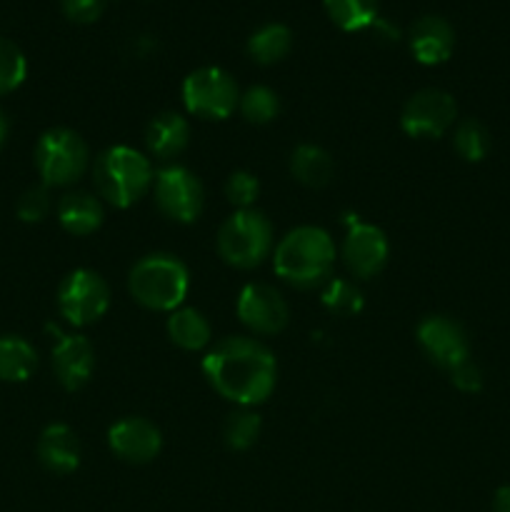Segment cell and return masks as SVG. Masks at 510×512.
Masks as SVG:
<instances>
[{
    "mask_svg": "<svg viewBox=\"0 0 510 512\" xmlns=\"http://www.w3.org/2000/svg\"><path fill=\"white\" fill-rule=\"evenodd\" d=\"M185 110L203 120H225L240 103V90L233 75L218 65L193 70L183 80Z\"/></svg>",
    "mask_w": 510,
    "mask_h": 512,
    "instance_id": "52a82bcc",
    "label": "cell"
},
{
    "mask_svg": "<svg viewBox=\"0 0 510 512\" xmlns=\"http://www.w3.org/2000/svg\"><path fill=\"white\" fill-rule=\"evenodd\" d=\"M238 110L250 125H268L278 118L280 113V98L273 88L268 85H250L243 95H240Z\"/></svg>",
    "mask_w": 510,
    "mask_h": 512,
    "instance_id": "484cf974",
    "label": "cell"
},
{
    "mask_svg": "<svg viewBox=\"0 0 510 512\" xmlns=\"http://www.w3.org/2000/svg\"><path fill=\"white\" fill-rule=\"evenodd\" d=\"M238 318L240 323L255 335H278L288 328L290 308L283 293L268 283L243 285L238 295Z\"/></svg>",
    "mask_w": 510,
    "mask_h": 512,
    "instance_id": "7c38bea8",
    "label": "cell"
},
{
    "mask_svg": "<svg viewBox=\"0 0 510 512\" xmlns=\"http://www.w3.org/2000/svg\"><path fill=\"white\" fill-rule=\"evenodd\" d=\"M103 218V200L85 190L65 193L58 203V223L63 225L65 233L75 235V238L95 233L103 225Z\"/></svg>",
    "mask_w": 510,
    "mask_h": 512,
    "instance_id": "d6986e66",
    "label": "cell"
},
{
    "mask_svg": "<svg viewBox=\"0 0 510 512\" xmlns=\"http://www.w3.org/2000/svg\"><path fill=\"white\" fill-rule=\"evenodd\" d=\"M458 118V105L450 93L440 88H423L408 98L400 113V128L410 138H440Z\"/></svg>",
    "mask_w": 510,
    "mask_h": 512,
    "instance_id": "30bf717a",
    "label": "cell"
},
{
    "mask_svg": "<svg viewBox=\"0 0 510 512\" xmlns=\"http://www.w3.org/2000/svg\"><path fill=\"white\" fill-rule=\"evenodd\" d=\"M368 30H373V35L378 40H388V43H395V40L400 38V30L395 28L393 23H388V20H385V18H380V15H378V18H375V23L370 25Z\"/></svg>",
    "mask_w": 510,
    "mask_h": 512,
    "instance_id": "836d02e7",
    "label": "cell"
},
{
    "mask_svg": "<svg viewBox=\"0 0 510 512\" xmlns=\"http://www.w3.org/2000/svg\"><path fill=\"white\" fill-rule=\"evenodd\" d=\"M450 383L460 390V393H480L483 390V370L473 363V360H463L450 370Z\"/></svg>",
    "mask_w": 510,
    "mask_h": 512,
    "instance_id": "d6a6232c",
    "label": "cell"
},
{
    "mask_svg": "<svg viewBox=\"0 0 510 512\" xmlns=\"http://www.w3.org/2000/svg\"><path fill=\"white\" fill-rule=\"evenodd\" d=\"M410 53L420 65H440L453 55L455 30L440 15H423L410 25Z\"/></svg>",
    "mask_w": 510,
    "mask_h": 512,
    "instance_id": "2e32d148",
    "label": "cell"
},
{
    "mask_svg": "<svg viewBox=\"0 0 510 512\" xmlns=\"http://www.w3.org/2000/svg\"><path fill=\"white\" fill-rule=\"evenodd\" d=\"M50 333H55L53 353H50V363H53V373L58 383L65 390L75 393V390L85 388L95 370V350L85 335L78 333H63L55 325H48Z\"/></svg>",
    "mask_w": 510,
    "mask_h": 512,
    "instance_id": "5bb4252c",
    "label": "cell"
},
{
    "mask_svg": "<svg viewBox=\"0 0 510 512\" xmlns=\"http://www.w3.org/2000/svg\"><path fill=\"white\" fill-rule=\"evenodd\" d=\"M248 55L258 65H275L293 48V33L283 23H265L248 38Z\"/></svg>",
    "mask_w": 510,
    "mask_h": 512,
    "instance_id": "603a6c76",
    "label": "cell"
},
{
    "mask_svg": "<svg viewBox=\"0 0 510 512\" xmlns=\"http://www.w3.org/2000/svg\"><path fill=\"white\" fill-rule=\"evenodd\" d=\"M420 350L428 355L430 363L443 370H453L463 360L470 358V340L463 325L448 315H428L420 320L415 330Z\"/></svg>",
    "mask_w": 510,
    "mask_h": 512,
    "instance_id": "8fae6325",
    "label": "cell"
},
{
    "mask_svg": "<svg viewBox=\"0 0 510 512\" xmlns=\"http://www.w3.org/2000/svg\"><path fill=\"white\" fill-rule=\"evenodd\" d=\"M110 308V288L103 275L90 268H78L65 275L58 288V310L73 328L98 323Z\"/></svg>",
    "mask_w": 510,
    "mask_h": 512,
    "instance_id": "ba28073f",
    "label": "cell"
},
{
    "mask_svg": "<svg viewBox=\"0 0 510 512\" xmlns=\"http://www.w3.org/2000/svg\"><path fill=\"white\" fill-rule=\"evenodd\" d=\"M260 195V183L248 170H235L225 180V198L235 210H250Z\"/></svg>",
    "mask_w": 510,
    "mask_h": 512,
    "instance_id": "f546056e",
    "label": "cell"
},
{
    "mask_svg": "<svg viewBox=\"0 0 510 512\" xmlns=\"http://www.w3.org/2000/svg\"><path fill=\"white\" fill-rule=\"evenodd\" d=\"M95 190L113 208H130L148 190H153V165L140 150L128 145H113L103 150L93 165Z\"/></svg>",
    "mask_w": 510,
    "mask_h": 512,
    "instance_id": "277c9868",
    "label": "cell"
},
{
    "mask_svg": "<svg viewBox=\"0 0 510 512\" xmlns=\"http://www.w3.org/2000/svg\"><path fill=\"white\" fill-rule=\"evenodd\" d=\"M203 375L225 400L240 408H255L273 393L278 365L275 355L260 340L235 335L208 350L203 358Z\"/></svg>",
    "mask_w": 510,
    "mask_h": 512,
    "instance_id": "6da1fadb",
    "label": "cell"
},
{
    "mask_svg": "<svg viewBox=\"0 0 510 512\" xmlns=\"http://www.w3.org/2000/svg\"><path fill=\"white\" fill-rule=\"evenodd\" d=\"M453 148L468 163H480L490 153V133L480 120L465 118L453 130Z\"/></svg>",
    "mask_w": 510,
    "mask_h": 512,
    "instance_id": "4316f807",
    "label": "cell"
},
{
    "mask_svg": "<svg viewBox=\"0 0 510 512\" xmlns=\"http://www.w3.org/2000/svg\"><path fill=\"white\" fill-rule=\"evenodd\" d=\"M38 460L48 473L70 475L80 465V440L65 423H50L38 438Z\"/></svg>",
    "mask_w": 510,
    "mask_h": 512,
    "instance_id": "e0dca14e",
    "label": "cell"
},
{
    "mask_svg": "<svg viewBox=\"0 0 510 512\" xmlns=\"http://www.w3.org/2000/svg\"><path fill=\"white\" fill-rule=\"evenodd\" d=\"M8 135H10V120L8 115H5V110L0 108V148L8 143Z\"/></svg>",
    "mask_w": 510,
    "mask_h": 512,
    "instance_id": "d590c367",
    "label": "cell"
},
{
    "mask_svg": "<svg viewBox=\"0 0 510 512\" xmlns=\"http://www.w3.org/2000/svg\"><path fill=\"white\" fill-rule=\"evenodd\" d=\"M38 370V350L20 335H0V380L25 383Z\"/></svg>",
    "mask_w": 510,
    "mask_h": 512,
    "instance_id": "7402d4cb",
    "label": "cell"
},
{
    "mask_svg": "<svg viewBox=\"0 0 510 512\" xmlns=\"http://www.w3.org/2000/svg\"><path fill=\"white\" fill-rule=\"evenodd\" d=\"M153 198L165 218L183 225L195 223L205 208L203 183L185 165H165L155 173Z\"/></svg>",
    "mask_w": 510,
    "mask_h": 512,
    "instance_id": "9c48e42d",
    "label": "cell"
},
{
    "mask_svg": "<svg viewBox=\"0 0 510 512\" xmlns=\"http://www.w3.org/2000/svg\"><path fill=\"white\" fill-rule=\"evenodd\" d=\"M273 268L280 280L298 290L320 288L335 268V243L328 230L300 225L290 230L273 253Z\"/></svg>",
    "mask_w": 510,
    "mask_h": 512,
    "instance_id": "7a4b0ae2",
    "label": "cell"
},
{
    "mask_svg": "<svg viewBox=\"0 0 510 512\" xmlns=\"http://www.w3.org/2000/svg\"><path fill=\"white\" fill-rule=\"evenodd\" d=\"M390 245L383 230L373 223H363L358 215L348 218V233L343 240V260L355 278H375L388 263Z\"/></svg>",
    "mask_w": 510,
    "mask_h": 512,
    "instance_id": "4fadbf2b",
    "label": "cell"
},
{
    "mask_svg": "<svg viewBox=\"0 0 510 512\" xmlns=\"http://www.w3.org/2000/svg\"><path fill=\"white\" fill-rule=\"evenodd\" d=\"M260 430H263L260 415L253 413V408H240L230 413L228 420H225L223 440L235 453H245V450H250L258 443Z\"/></svg>",
    "mask_w": 510,
    "mask_h": 512,
    "instance_id": "d4e9b609",
    "label": "cell"
},
{
    "mask_svg": "<svg viewBox=\"0 0 510 512\" xmlns=\"http://www.w3.org/2000/svg\"><path fill=\"white\" fill-rule=\"evenodd\" d=\"M335 163L330 153L320 145L300 143L298 148L290 153V175L298 180L300 185L308 188H325L333 180Z\"/></svg>",
    "mask_w": 510,
    "mask_h": 512,
    "instance_id": "ffe728a7",
    "label": "cell"
},
{
    "mask_svg": "<svg viewBox=\"0 0 510 512\" xmlns=\"http://www.w3.org/2000/svg\"><path fill=\"white\" fill-rule=\"evenodd\" d=\"M108 3L110 0H60L65 18L78 25H90L100 20Z\"/></svg>",
    "mask_w": 510,
    "mask_h": 512,
    "instance_id": "1f68e13d",
    "label": "cell"
},
{
    "mask_svg": "<svg viewBox=\"0 0 510 512\" xmlns=\"http://www.w3.org/2000/svg\"><path fill=\"white\" fill-rule=\"evenodd\" d=\"M50 188L48 185H33V188L25 190L23 195L18 198V203H15V213H18V218L23 220V223H40V220H45V215L50 213Z\"/></svg>",
    "mask_w": 510,
    "mask_h": 512,
    "instance_id": "4dcf8cb0",
    "label": "cell"
},
{
    "mask_svg": "<svg viewBox=\"0 0 510 512\" xmlns=\"http://www.w3.org/2000/svg\"><path fill=\"white\" fill-rule=\"evenodd\" d=\"M273 225L260 210H235L218 230V253L230 268L253 270L273 253Z\"/></svg>",
    "mask_w": 510,
    "mask_h": 512,
    "instance_id": "5b68a950",
    "label": "cell"
},
{
    "mask_svg": "<svg viewBox=\"0 0 510 512\" xmlns=\"http://www.w3.org/2000/svg\"><path fill=\"white\" fill-rule=\"evenodd\" d=\"M128 290L143 308L173 313L190 290V270L178 255L150 253L130 268Z\"/></svg>",
    "mask_w": 510,
    "mask_h": 512,
    "instance_id": "3957f363",
    "label": "cell"
},
{
    "mask_svg": "<svg viewBox=\"0 0 510 512\" xmlns=\"http://www.w3.org/2000/svg\"><path fill=\"white\" fill-rule=\"evenodd\" d=\"M35 170L48 188H68L78 183L90 165L85 140L70 128H50L35 143Z\"/></svg>",
    "mask_w": 510,
    "mask_h": 512,
    "instance_id": "8992f818",
    "label": "cell"
},
{
    "mask_svg": "<svg viewBox=\"0 0 510 512\" xmlns=\"http://www.w3.org/2000/svg\"><path fill=\"white\" fill-rule=\"evenodd\" d=\"M323 5L328 18L348 33L368 30L378 18V0H323Z\"/></svg>",
    "mask_w": 510,
    "mask_h": 512,
    "instance_id": "cb8c5ba5",
    "label": "cell"
},
{
    "mask_svg": "<svg viewBox=\"0 0 510 512\" xmlns=\"http://www.w3.org/2000/svg\"><path fill=\"white\" fill-rule=\"evenodd\" d=\"M493 512H510V485H503V488L495 490Z\"/></svg>",
    "mask_w": 510,
    "mask_h": 512,
    "instance_id": "e575fe53",
    "label": "cell"
},
{
    "mask_svg": "<svg viewBox=\"0 0 510 512\" xmlns=\"http://www.w3.org/2000/svg\"><path fill=\"white\" fill-rule=\"evenodd\" d=\"M25 78H28V60H25V53L13 40L0 35V98L18 90L25 83Z\"/></svg>",
    "mask_w": 510,
    "mask_h": 512,
    "instance_id": "83f0119b",
    "label": "cell"
},
{
    "mask_svg": "<svg viewBox=\"0 0 510 512\" xmlns=\"http://www.w3.org/2000/svg\"><path fill=\"white\" fill-rule=\"evenodd\" d=\"M323 305L335 315H355L363 310V293L345 278H330L323 288Z\"/></svg>",
    "mask_w": 510,
    "mask_h": 512,
    "instance_id": "f1b7e54d",
    "label": "cell"
},
{
    "mask_svg": "<svg viewBox=\"0 0 510 512\" xmlns=\"http://www.w3.org/2000/svg\"><path fill=\"white\" fill-rule=\"evenodd\" d=\"M190 143V123L175 110L155 115L145 128V145L148 153L158 160H173L183 153Z\"/></svg>",
    "mask_w": 510,
    "mask_h": 512,
    "instance_id": "ac0fdd59",
    "label": "cell"
},
{
    "mask_svg": "<svg viewBox=\"0 0 510 512\" xmlns=\"http://www.w3.org/2000/svg\"><path fill=\"white\" fill-rule=\"evenodd\" d=\"M168 338L173 345L188 353H198V350L208 348L213 340V328H210L208 318L195 308H178L170 313L168 318Z\"/></svg>",
    "mask_w": 510,
    "mask_h": 512,
    "instance_id": "44dd1931",
    "label": "cell"
},
{
    "mask_svg": "<svg viewBox=\"0 0 510 512\" xmlns=\"http://www.w3.org/2000/svg\"><path fill=\"white\" fill-rule=\"evenodd\" d=\"M108 448L125 463L145 465L158 458L160 448H163V435H160L158 425L150 423L148 418L130 415V418L110 425Z\"/></svg>",
    "mask_w": 510,
    "mask_h": 512,
    "instance_id": "9a60e30c",
    "label": "cell"
}]
</instances>
